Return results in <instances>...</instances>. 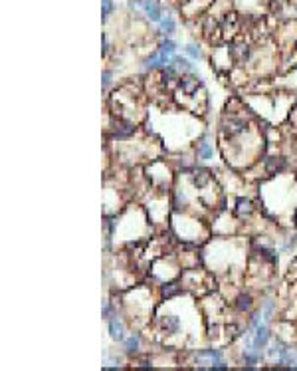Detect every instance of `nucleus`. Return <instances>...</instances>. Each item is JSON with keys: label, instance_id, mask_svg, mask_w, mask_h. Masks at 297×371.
Masks as SVG:
<instances>
[{"label": "nucleus", "instance_id": "f257e3e1", "mask_svg": "<svg viewBox=\"0 0 297 371\" xmlns=\"http://www.w3.org/2000/svg\"><path fill=\"white\" fill-rule=\"evenodd\" d=\"M139 6L147 12V16L153 22H161L163 20V6L157 2V0H137Z\"/></svg>", "mask_w": 297, "mask_h": 371}, {"label": "nucleus", "instance_id": "f03ea898", "mask_svg": "<svg viewBox=\"0 0 297 371\" xmlns=\"http://www.w3.org/2000/svg\"><path fill=\"white\" fill-rule=\"evenodd\" d=\"M246 129H248V123H246L244 119L232 118L230 121L224 123V133H226V137H234V135L244 133Z\"/></svg>", "mask_w": 297, "mask_h": 371}, {"label": "nucleus", "instance_id": "7ed1b4c3", "mask_svg": "<svg viewBox=\"0 0 297 371\" xmlns=\"http://www.w3.org/2000/svg\"><path fill=\"white\" fill-rule=\"evenodd\" d=\"M285 167H287V161L283 159V157H267L266 159V171L269 175H280L282 171H285Z\"/></svg>", "mask_w": 297, "mask_h": 371}, {"label": "nucleus", "instance_id": "20e7f679", "mask_svg": "<svg viewBox=\"0 0 297 371\" xmlns=\"http://www.w3.org/2000/svg\"><path fill=\"white\" fill-rule=\"evenodd\" d=\"M168 66L171 64V56H166V54H163L161 50L159 52H155L153 56H148L147 62H145V68L147 70H153V68H161V66Z\"/></svg>", "mask_w": 297, "mask_h": 371}, {"label": "nucleus", "instance_id": "39448f33", "mask_svg": "<svg viewBox=\"0 0 297 371\" xmlns=\"http://www.w3.org/2000/svg\"><path fill=\"white\" fill-rule=\"evenodd\" d=\"M267 340H269V329H267V326H264V324H260V326L256 327V338H253V349L258 352V349H262V347H266Z\"/></svg>", "mask_w": 297, "mask_h": 371}, {"label": "nucleus", "instance_id": "423d86ee", "mask_svg": "<svg viewBox=\"0 0 297 371\" xmlns=\"http://www.w3.org/2000/svg\"><path fill=\"white\" fill-rule=\"evenodd\" d=\"M200 86H202V82H198L196 77H180L178 80V88L182 89L184 93H188V95H194Z\"/></svg>", "mask_w": 297, "mask_h": 371}, {"label": "nucleus", "instance_id": "0eeeda50", "mask_svg": "<svg viewBox=\"0 0 297 371\" xmlns=\"http://www.w3.org/2000/svg\"><path fill=\"white\" fill-rule=\"evenodd\" d=\"M210 179H212V175H210L208 169H196L193 173V185L196 189H204L210 183Z\"/></svg>", "mask_w": 297, "mask_h": 371}, {"label": "nucleus", "instance_id": "6e6552de", "mask_svg": "<svg viewBox=\"0 0 297 371\" xmlns=\"http://www.w3.org/2000/svg\"><path fill=\"white\" fill-rule=\"evenodd\" d=\"M168 66H173L177 72H184V74H193L194 72V66L188 62V60L184 58H178V56H173L171 58V64Z\"/></svg>", "mask_w": 297, "mask_h": 371}, {"label": "nucleus", "instance_id": "1a4fd4ad", "mask_svg": "<svg viewBox=\"0 0 297 371\" xmlns=\"http://www.w3.org/2000/svg\"><path fill=\"white\" fill-rule=\"evenodd\" d=\"M109 334H111V338L115 340V342H121L123 340V324L119 322V318H111L109 320Z\"/></svg>", "mask_w": 297, "mask_h": 371}, {"label": "nucleus", "instance_id": "9d476101", "mask_svg": "<svg viewBox=\"0 0 297 371\" xmlns=\"http://www.w3.org/2000/svg\"><path fill=\"white\" fill-rule=\"evenodd\" d=\"M250 212H252V203L250 201H246V199H238L236 201V214L240 219H246V217H250Z\"/></svg>", "mask_w": 297, "mask_h": 371}, {"label": "nucleus", "instance_id": "9b49d317", "mask_svg": "<svg viewBox=\"0 0 297 371\" xmlns=\"http://www.w3.org/2000/svg\"><path fill=\"white\" fill-rule=\"evenodd\" d=\"M163 329L166 334H177L178 329H180L178 318H175V316H166V318H163Z\"/></svg>", "mask_w": 297, "mask_h": 371}, {"label": "nucleus", "instance_id": "f8f14e48", "mask_svg": "<svg viewBox=\"0 0 297 371\" xmlns=\"http://www.w3.org/2000/svg\"><path fill=\"white\" fill-rule=\"evenodd\" d=\"M252 308V296L250 294H240L236 298V310L238 312H248Z\"/></svg>", "mask_w": 297, "mask_h": 371}, {"label": "nucleus", "instance_id": "ddd939ff", "mask_svg": "<svg viewBox=\"0 0 297 371\" xmlns=\"http://www.w3.org/2000/svg\"><path fill=\"white\" fill-rule=\"evenodd\" d=\"M133 131H135L133 123H129V121H119L117 129H115V135H117V137H129Z\"/></svg>", "mask_w": 297, "mask_h": 371}, {"label": "nucleus", "instance_id": "4468645a", "mask_svg": "<svg viewBox=\"0 0 297 371\" xmlns=\"http://www.w3.org/2000/svg\"><path fill=\"white\" fill-rule=\"evenodd\" d=\"M178 292H180V286H178L177 282H168L163 286V290H161V294H163V298H173L177 296Z\"/></svg>", "mask_w": 297, "mask_h": 371}, {"label": "nucleus", "instance_id": "2eb2a0df", "mask_svg": "<svg viewBox=\"0 0 297 371\" xmlns=\"http://www.w3.org/2000/svg\"><path fill=\"white\" fill-rule=\"evenodd\" d=\"M198 159H212V155H214V149L210 143H200L198 145Z\"/></svg>", "mask_w": 297, "mask_h": 371}, {"label": "nucleus", "instance_id": "dca6fc26", "mask_svg": "<svg viewBox=\"0 0 297 371\" xmlns=\"http://www.w3.org/2000/svg\"><path fill=\"white\" fill-rule=\"evenodd\" d=\"M159 50L163 52V54H166V56H175V52H177V44L173 42V40H163L161 42V46H159Z\"/></svg>", "mask_w": 297, "mask_h": 371}, {"label": "nucleus", "instance_id": "f3484780", "mask_svg": "<svg viewBox=\"0 0 297 371\" xmlns=\"http://www.w3.org/2000/svg\"><path fill=\"white\" fill-rule=\"evenodd\" d=\"M125 349H127V354H137V349H139V338H137V336H131V338L125 342Z\"/></svg>", "mask_w": 297, "mask_h": 371}, {"label": "nucleus", "instance_id": "a211bd4d", "mask_svg": "<svg viewBox=\"0 0 297 371\" xmlns=\"http://www.w3.org/2000/svg\"><path fill=\"white\" fill-rule=\"evenodd\" d=\"M159 24H161V30H163L164 34H173L175 32V20L173 18H164Z\"/></svg>", "mask_w": 297, "mask_h": 371}, {"label": "nucleus", "instance_id": "6ab92c4d", "mask_svg": "<svg viewBox=\"0 0 297 371\" xmlns=\"http://www.w3.org/2000/svg\"><path fill=\"white\" fill-rule=\"evenodd\" d=\"M184 50H186V54H188L190 58H194V60L202 58V52H200V48H198L196 44H188Z\"/></svg>", "mask_w": 297, "mask_h": 371}, {"label": "nucleus", "instance_id": "aec40b11", "mask_svg": "<svg viewBox=\"0 0 297 371\" xmlns=\"http://www.w3.org/2000/svg\"><path fill=\"white\" fill-rule=\"evenodd\" d=\"M244 363L248 367H253L258 363V354H244Z\"/></svg>", "mask_w": 297, "mask_h": 371}, {"label": "nucleus", "instance_id": "412c9836", "mask_svg": "<svg viewBox=\"0 0 297 371\" xmlns=\"http://www.w3.org/2000/svg\"><path fill=\"white\" fill-rule=\"evenodd\" d=\"M113 12V0H103V18Z\"/></svg>", "mask_w": 297, "mask_h": 371}, {"label": "nucleus", "instance_id": "4be33fe9", "mask_svg": "<svg viewBox=\"0 0 297 371\" xmlns=\"http://www.w3.org/2000/svg\"><path fill=\"white\" fill-rule=\"evenodd\" d=\"M271 312H273V302H269V300H267L266 304H264V318H269Z\"/></svg>", "mask_w": 297, "mask_h": 371}, {"label": "nucleus", "instance_id": "5701e85b", "mask_svg": "<svg viewBox=\"0 0 297 371\" xmlns=\"http://www.w3.org/2000/svg\"><path fill=\"white\" fill-rule=\"evenodd\" d=\"M109 84H111V72H109V70H105L103 72V88H109Z\"/></svg>", "mask_w": 297, "mask_h": 371}, {"label": "nucleus", "instance_id": "b1692460", "mask_svg": "<svg viewBox=\"0 0 297 371\" xmlns=\"http://www.w3.org/2000/svg\"><path fill=\"white\" fill-rule=\"evenodd\" d=\"M297 244V235L295 237H291V240H289V242H287V244H285V250H289V248H293V246H295Z\"/></svg>", "mask_w": 297, "mask_h": 371}, {"label": "nucleus", "instance_id": "393cba45", "mask_svg": "<svg viewBox=\"0 0 297 371\" xmlns=\"http://www.w3.org/2000/svg\"><path fill=\"white\" fill-rule=\"evenodd\" d=\"M293 224L297 226V208H295V212H293Z\"/></svg>", "mask_w": 297, "mask_h": 371}, {"label": "nucleus", "instance_id": "a878e982", "mask_svg": "<svg viewBox=\"0 0 297 371\" xmlns=\"http://www.w3.org/2000/svg\"><path fill=\"white\" fill-rule=\"evenodd\" d=\"M295 111H297V105H295Z\"/></svg>", "mask_w": 297, "mask_h": 371}]
</instances>
